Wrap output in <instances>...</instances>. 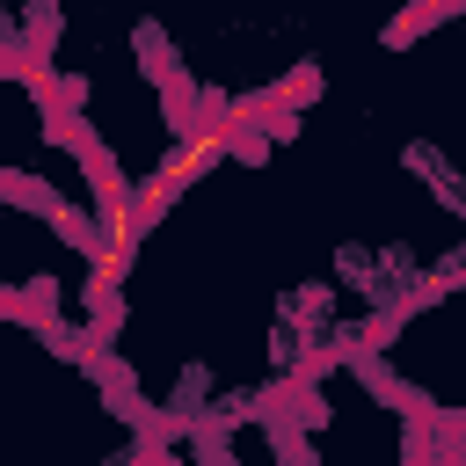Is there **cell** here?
Here are the masks:
<instances>
[{
    "label": "cell",
    "instance_id": "obj_1",
    "mask_svg": "<svg viewBox=\"0 0 466 466\" xmlns=\"http://www.w3.org/2000/svg\"><path fill=\"white\" fill-rule=\"evenodd\" d=\"M233 116H240V124H255L262 138H299V109H291L277 87H255V95H240V102H233Z\"/></svg>",
    "mask_w": 466,
    "mask_h": 466
},
{
    "label": "cell",
    "instance_id": "obj_2",
    "mask_svg": "<svg viewBox=\"0 0 466 466\" xmlns=\"http://www.w3.org/2000/svg\"><path fill=\"white\" fill-rule=\"evenodd\" d=\"M0 197H7V204H22V211H44L51 226L66 218V197H58V189H44V182H36V175H22V167H0Z\"/></svg>",
    "mask_w": 466,
    "mask_h": 466
},
{
    "label": "cell",
    "instance_id": "obj_3",
    "mask_svg": "<svg viewBox=\"0 0 466 466\" xmlns=\"http://www.w3.org/2000/svg\"><path fill=\"white\" fill-rule=\"evenodd\" d=\"M131 44H138V58H146V73H153V80L182 73V58H175V44H167V29H160V22H138V36H131Z\"/></svg>",
    "mask_w": 466,
    "mask_h": 466
},
{
    "label": "cell",
    "instance_id": "obj_4",
    "mask_svg": "<svg viewBox=\"0 0 466 466\" xmlns=\"http://www.w3.org/2000/svg\"><path fill=\"white\" fill-rule=\"evenodd\" d=\"M444 15H459V0H422V7H408V15H393V22H386V44L400 51L408 36H422V29H430V22H444Z\"/></svg>",
    "mask_w": 466,
    "mask_h": 466
},
{
    "label": "cell",
    "instance_id": "obj_5",
    "mask_svg": "<svg viewBox=\"0 0 466 466\" xmlns=\"http://www.w3.org/2000/svg\"><path fill=\"white\" fill-rule=\"evenodd\" d=\"M22 44H29L36 58H51V44H58V0H29V29H22Z\"/></svg>",
    "mask_w": 466,
    "mask_h": 466
},
{
    "label": "cell",
    "instance_id": "obj_6",
    "mask_svg": "<svg viewBox=\"0 0 466 466\" xmlns=\"http://www.w3.org/2000/svg\"><path fill=\"white\" fill-rule=\"evenodd\" d=\"M277 95H284V102H291V109H306V102H313V95H320V66H291V73H284V80H277Z\"/></svg>",
    "mask_w": 466,
    "mask_h": 466
}]
</instances>
